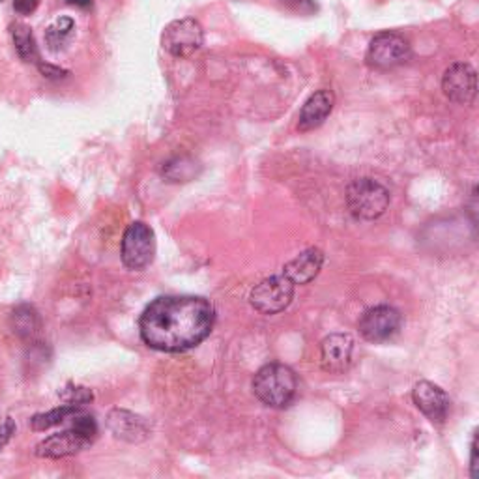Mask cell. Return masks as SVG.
I'll list each match as a JSON object with an SVG mask.
<instances>
[{
    "label": "cell",
    "mask_w": 479,
    "mask_h": 479,
    "mask_svg": "<svg viewBox=\"0 0 479 479\" xmlns=\"http://www.w3.org/2000/svg\"><path fill=\"white\" fill-rule=\"evenodd\" d=\"M215 309L201 296H160L139 318V332L150 348L160 353H186L212 332Z\"/></svg>",
    "instance_id": "6da1fadb"
},
{
    "label": "cell",
    "mask_w": 479,
    "mask_h": 479,
    "mask_svg": "<svg viewBox=\"0 0 479 479\" xmlns=\"http://www.w3.org/2000/svg\"><path fill=\"white\" fill-rule=\"evenodd\" d=\"M98 439V423L94 416L86 414L83 408L72 416V427L51 434L49 439L36 446V455L41 459H64L72 457L89 446Z\"/></svg>",
    "instance_id": "7a4b0ae2"
},
{
    "label": "cell",
    "mask_w": 479,
    "mask_h": 479,
    "mask_svg": "<svg viewBox=\"0 0 479 479\" xmlns=\"http://www.w3.org/2000/svg\"><path fill=\"white\" fill-rule=\"evenodd\" d=\"M253 391L260 403L270 408H287L298 391V379L285 363H268L260 367L253 379Z\"/></svg>",
    "instance_id": "3957f363"
},
{
    "label": "cell",
    "mask_w": 479,
    "mask_h": 479,
    "mask_svg": "<svg viewBox=\"0 0 479 479\" xmlns=\"http://www.w3.org/2000/svg\"><path fill=\"white\" fill-rule=\"evenodd\" d=\"M346 205L356 220L373 222L389 206V191L373 179H358L346 189Z\"/></svg>",
    "instance_id": "277c9868"
},
{
    "label": "cell",
    "mask_w": 479,
    "mask_h": 479,
    "mask_svg": "<svg viewBox=\"0 0 479 479\" xmlns=\"http://www.w3.org/2000/svg\"><path fill=\"white\" fill-rule=\"evenodd\" d=\"M122 263L127 270H143L156 257V234L146 223L135 222L122 236Z\"/></svg>",
    "instance_id": "5b68a950"
},
{
    "label": "cell",
    "mask_w": 479,
    "mask_h": 479,
    "mask_svg": "<svg viewBox=\"0 0 479 479\" xmlns=\"http://www.w3.org/2000/svg\"><path fill=\"white\" fill-rule=\"evenodd\" d=\"M294 283L285 275H272L258 285L249 294V303L253 309L263 315H277L285 311L294 298Z\"/></svg>",
    "instance_id": "8992f818"
},
{
    "label": "cell",
    "mask_w": 479,
    "mask_h": 479,
    "mask_svg": "<svg viewBox=\"0 0 479 479\" xmlns=\"http://www.w3.org/2000/svg\"><path fill=\"white\" fill-rule=\"evenodd\" d=\"M205 43V30L197 19H177L169 23L161 36L163 49L174 58H187L197 53Z\"/></svg>",
    "instance_id": "52a82bcc"
},
{
    "label": "cell",
    "mask_w": 479,
    "mask_h": 479,
    "mask_svg": "<svg viewBox=\"0 0 479 479\" xmlns=\"http://www.w3.org/2000/svg\"><path fill=\"white\" fill-rule=\"evenodd\" d=\"M412 57L410 43L397 32H380L369 43L367 64L379 70H391L403 66Z\"/></svg>",
    "instance_id": "ba28073f"
},
{
    "label": "cell",
    "mask_w": 479,
    "mask_h": 479,
    "mask_svg": "<svg viewBox=\"0 0 479 479\" xmlns=\"http://www.w3.org/2000/svg\"><path fill=\"white\" fill-rule=\"evenodd\" d=\"M401 313L396 308L389 306H377L367 309L360 322V334L371 343H384L394 337L401 330Z\"/></svg>",
    "instance_id": "9c48e42d"
},
{
    "label": "cell",
    "mask_w": 479,
    "mask_h": 479,
    "mask_svg": "<svg viewBox=\"0 0 479 479\" xmlns=\"http://www.w3.org/2000/svg\"><path fill=\"white\" fill-rule=\"evenodd\" d=\"M442 91L448 100L468 105L477 94V75L475 70L466 62H455L446 70L442 77Z\"/></svg>",
    "instance_id": "30bf717a"
},
{
    "label": "cell",
    "mask_w": 479,
    "mask_h": 479,
    "mask_svg": "<svg viewBox=\"0 0 479 479\" xmlns=\"http://www.w3.org/2000/svg\"><path fill=\"white\" fill-rule=\"evenodd\" d=\"M354 339L348 334H332L320 344V365L326 373L341 375L353 365Z\"/></svg>",
    "instance_id": "8fae6325"
},
{
    "label": "cell",
    "mask_w": 479,
    "mask_h": 479,
    "mask_svg": "<svg viewBox=\"0 0 479 479\" xmlns=\"http://www.w3.org/2000/svg\"><path fill=\"white\" fill-rule=\"evenodd\" d=\"M412 401L432 423L442 425L446 422L451 401L440 386L427 380L418 382L412 389Z\"/></svg>",
    "instance_id": "7c38bea8"
},
{
    "label": "cell",
    "mask_w": 479,
    "mask_h": 479,
    "mask_svg": "<svg viewBox=\"0 0 479 479\" xmlns=\"http://www.w3.org/2000/svg\"><path fill=\"white\" fill-rule=\"evenodd\" d=\"M335 103V96L332 91H318L308 98L303 103L300 117H298V129L300 132H311V129L324 124V120L330 117Z\"/></svg>",
    "instance_id": "4fadbf2b"
},
{
    "label": "cell",
    "mask_w": 479,
    "mask_h": 479,
    "mask_svg": "<svg viewBox=\"0 0 479 479\" xmlns=\"http://www.w3.org/2000/svg\"><path fill=\"white\" fill-rule=\"evenodd\" d=\"M107 423L115 437L126 442H141L150 434L148 423L141 416H137V414L127 410H113L109 414Z\"/></svg>",
    "instance_id": "5bb4252c"
},
{
    "label": "cell",
    "mask_w": 479,
    "mask_h": 479,
    "mask_svg": "<svg viewBox=\"0 0 479 479\" xmlns=\"http://www.w3.org/2000/svg\"><path fill=\"white\" fill-rule=\"evenodd\" d=\"M324 265V253L317 248L301 251L298 257H294L291 263L285 265L283 268V274H285L294 285H306V283L313 281L320 268Z\"/></svg>",
    "instance_id": "9a60e30c"
},
{
    "label": "cell",
    "mask_w": 479,
    "mask_h": 479,
    "mask_svg": "<svg viewBox=\"0 0 479 479\" xmlns=\"http://www.w3.org/2000/svg\"><path fill=\"white\" fill-rule=\"evenodd\" d=\"M10 32H12V39H13L17 57L27 64H36L38 66L41 58H39V51H38L36 39H34L30 27H27L25 23H12Z\"/></svg>",
    "instance_id": "2e32d148"
},
{
    "label": "cell",
    "mask_w": 479,
    "mask_h": 479,
    "mask_svg": "<svg viewBox=\"0 0 479 479\" xmlns=\"http://www.w3.org/2000/svg\"><path fill=\"white\" fill-rule=\"evenodd\" d=\"M75 36V21L72 17H58L46 29V46L53 53L66 49Z\"/></svg>",
    "instance_id": "e0dca14e"
},
{
    "label": "cell",
    "mask_w": 479,
    "mask_h": 479,
    "mask_svg": "<svg viewBox=\"0 0 479 479\" xmlns=\"http://www.w3.org/2000/svg\"><path fill=\"white\" fill-rule=\"evenodd\" d=\"M12 328L23 339H34L41 330L39 315L30 306H21L12 313Z\"/></svg>",
    "instance_id": "ac0fdd59"
},
{
    "label": "cell",
    "mask_w": 479,
    "mask_h": 479,
    "mask_svg": "<svg viewBox=\"0 0 479 479\" xmlns=\"http://www.w3.org/2000/svg\"><path fill=\"white\" fill-rule=\"evenodd\" d=\"M83 406L79 405H60L58 408H53L49 412H43V414H36V416L30 420V425L34 431H48L55 425H60L64 422L72 420L74 414H77Z\"/></svg>",
    "instance_id": "d6986e66"
},
{
    "label": "cell",
    "mask_w": 479,
    "mask_h": 479,
    "mask_svg": "<svg viewBox=\"0 0 479 479\" xmlns=\"http://www.w3.org/2000/svg\"><path fill=\"white\" fill-rule=\"evenodd\" d=\"M197 163H195L191 158H172L170 161L163 163V177L169 182H187L193 177H197Z\"/></svg>",
    "instance_id": "ffe728a7"
},
{
    "label": "cell",
    "mask_w": 479,
    "mask_h": 479,
    "mask_svg": "<svg viewBox=\"0 0 479 479\" xmlns=\"http://www.w3.org/2000/svg\"><path fill=\"white\" fill-rule=\"evenodd\" d=\"M62 397H64V401H66L68 405H79V406H84L86 403H91L94 399L92 391L86 389V388H81V386L68 388L62 394Z\"/></svg>",
    "instance_id": "44dd1931"
},
{
    "label": "cell",
    "mask_w": 479,
    "mask_h": 479,
    "mask_svg": "<svg viewBox=\"0 0 479 479\" xmlns=\"http://www.w3.org/2000/svg\"><path fill=\"white\" fill-rule=\"evenodd\" d=\"M283 4L300 13H311L317 10L315 0H283Z\"/></svg>",
    "instance_id": "7402d4cb"
},
{
    "label": "cell",
    "mask_w": 479,
    "mask_h": 479,
    "mask_svg": "<svg viewBox=\"0 0 479 479\" xmlns=\"http://www.w3.org/2000/svg\"><path fill=\"white\" fill-rule=\"evenodd\" d=\"M12 6L19 15H30L38 10L39 0H13Z\"/></svg>",
    "instance_id": "603a6c76"
},
{
    "label": "cell",
    "mask_w": 479,
    "mask_h": 479,
    "mask_svg": "<svg viewBox=\"0 0 479 479\" xmlns=\"http://www.w3.org/2000/svg\"><path fill=\"white\" fill-rule=\"evenodd\" d=\"M38 70L43 74V77H49V79H62L68 75L66 70H60L57 66H51V64H43V62L38 64Z\"/></svg>",
    "instance_id": "cb8c5ba5"
},
{
    "label": "cell",
    "mask_w": 479,
    "mask_h": 479,
    "mask_svg": "<svg viewBox=\"0 0 479 479\" xmlns=\"http://www.w3.org/2000/svg\"><path fill=\"white\" fill-rule=\"evenodd\" d=\"M13 431H15V425H13V422L8 418V420L4 422V425L0 427V449H3L4 444L10 440V437L13 434Z\"/></svg>",
    "instance_id": "d4e9b609"
},
{
    "label": "cell",
    "mask_w": 479,
    "mask_h": 479,
    "mask_svg": "<svg viewBox=\"0 0 479 479\" xmlns=\"http://www.w3.org/2000/svg\"><path fill=\"white\" fill-rule=\"evenodd\" d=\"M470 474L472 477H477V431L474 432L472 446H470Z\"/></svg>",
    "instance_id": "484cf974"
},
{
    "label": "cell",
    "mask_w": 479,
    "mask_h": 479,
    "mask_svg": "<svg viewBox=\"0 0 479 479\" xmlns=\"http://www.w3.org/2000/svg\"><path fill=\"white\" fill-rule=\"evenodd\" d=\"M66 3L79 10H91L94 6V0H66Z\"/></svg>",
    "instance_id": "4316f807"
},
{
    "label": "cell",
    "mask_w": 479,
    "mask_h": 479,
    "mask_svg": "<svg viewBox=\"0 0 479 479\" xmlns=\"http://www.w3.org/2000/svg\"><path fill=\"white\" fill-rule=\"evenodd\" d=\"M0 3H3V0H0Z\"/></svg>",
    "instance_id": "83f0119b"
}]
</instances>
